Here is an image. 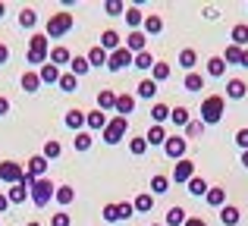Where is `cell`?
Masks as SVG:
<instances>
[{
  "label": "cell",
  "instance_id": "obj_63",
  "mask_svg": "<svg viewBox=\"0 0 248 226\" xmlns=\"http://www.w3.org/2000/svg\"><path fill=\"white\" fill-rule=\"evenodd\" d=\"M151 226H164V223H151Z\"/></svg>",
  "mask_w": 248,
  "mask_h": 226
},
{
  "label": "cell",
  "instance_id": "obj_38",
  "mask_svg": "<svg viewBox=\"0 0 248 226\" xmlns=\"http://www.w3.org/2000/svg\"><path fill=\"white\" fill-rule=\"evenodd\" d=\"M57 85H60V91H66V94H73L76 88H79V79H76L73 73H60V82H57Z\"/></svg>",
  "mask_w": 248,
  "mask_h": 226
},
{
  "label": "cell",
  "instance_id": "obj_34",
  "mask_svg": "<svg viewBox=\"0 0 248 226\" xmlns=\"http://www.w3.org/2000/svg\"><path fill=\"white\" fill-rule=\"evenodd\" d=\"M223 63H226V66H230V63H232V66H242V47L230 44V47L223 50Z\"/></svg>",
  "mask_w": 248,
  "mask_h": 226
},
{
  "label": "cell",
  "instance_id": "obj_7",
  "mask_svg": "<svg viewBox=\"0 0 248 226\" xmlns=\"http://www.w3.org/2000/svg\"><path fill=\"white\" fill-rule=\"evenodd\" d=\"M22 176H25V170L19 164H13V160H3V164H0V179H3V182L16 185V182H22Z\"/></svg>",
  "mask_w": 248,
  "mask_h": 226
},
{
  "label": "cell",
  "instance_id": "obj_50",
  "mask_svg": "<svg viewBox=\"0 0 248 226\" xmlns=\"http://www.w3.org/2000/svg\"><path fill=\"white\" fill-rule=\"evenodd\" d=\"M116 217H120V220H129V217H135V208L129 201H120L116 204Z\"/></svg>",
  "mask_w": 248,
  "mask_h": 226
},
{
  "label": "cell",
  "instance_id": "obj_9",
  "mask_svg": "<svg viewBox=\"0 0 248 226\" xmlns=\"http://www.w3.org/2000/svg\"><path fill=\"white\" fill-rule=\"evenodd\" d=\"M129 63H132V54H129L126 47H120V50H113V54H107V69L110 73H120V69H126Z\"/></svg>",
  "mask_w": 248,
  "mask_h": 226
},
{
  "label": "cell",
  "instance_id": "obj_33",
  "mask_svg": "<svg viewBox=\"0 0 248 226\" xmlns=\"http://www.w3.org/2000/svg\"><path fill=\"white\" fill-rule=\"evenodd\" d=\"M69 73H73L76 79H79V75H88L91 73L88 60H85V57H73V60H69Z\"/></svg>",
  "mask_w": 248,
  "mask_h": 226
},
{
  "label": "cell",
  "instance_id": "obj_15",
  "mask_svg": "<svg viewBox=\"0 0 248 226\" xmlns=\"http://www.w3.org/2000/svg\"><path fill=\"white\" fill-rule=\"evenodd\" d=\"M19 85H22V91L35 94L38 88H41V75H38L35 69H29V73H22V79H19Z\"/></svg>",
  "mask_w": 248,
  "mask_h": 226
},
{
  "label": "cell",
  "instance_id": "obj_60",
  "mask_svg": "<svg viewBox=\"0 0 248 226\" xmlns=\"http://www.w3.org/2000/svg\"><path fill=\"white\" fill-rule=\"evenodd\" d=\"M242 166H248V151H242Z\"/></svg>",
  "mask_w": 248,
  "mask_h": 226
},
{
  "label": "cell",
  "instance_id": "obj_48",
  "mask_svg": "<svg viewBox=\"0 0 248 226\" xmlns=\"http://www.w3.org/2000/svg\"><path fill=\"white\" fill-rule=\"evenodd\" d=\"M129 151H132L135 157H141V154L148 151V141H145V135H139V138H132V141H129Z\"/></svg>",
  "mask_w": 248,
  "mask_h": 226
},
{
  "label": "cell",
  "instance_id": "obj_30",
  "mask_svg": "<svg viewBox=\"0 0 248 226\" xmlns=\"http://www.w3.org/2000/svg\"><path fill=\"white\" fill-rule=\"evenodd\" d=\"M145 141H148V145H154V148L164 145V141H167V129L164 126H151V129H148V135H145Z\"/></svg>",
  "mask_w": 248,
  "mask_h": 226
},
{
  "label": "cell",
  "instance_id": "obj_40",
  "mask_svg": "<svg viewBox=\"0 0 248 226\" xmlns=\"http://www.w3.org/2000/svg\"><path fill=\"white\" fill-rule=\"evenodd\" d=\"M82 126H85V113H82V110H69V113H66V129L82 132Z\"/></svg>",
  "mask_w": 248,
  "mask_h": 226
},
{
  "label": "cell",
  "instance_id": "obj_13",
  "mask_svg": "<svg viewBox=\"0 0 248 226\" xmlns=\"http://www.w3.org/2000/svg\"><path fill=\"white\" fill-rule=\"evenodd\" d=\"M47 160H44V154H35V157H31L29 160V170H25V173H29V176L31 179H44V173H47Z\"/></svg>",
  "mask_w": 248,
  "mask_h": 226
},
{
  "label": "cell",
  "instance_id": "obj_5",
  "mask_svg": "<svg viewBox=\"0 0 248 226\" xmlns=\"http://www.w3.org/2000/svg\"><path fill=\"white\" fill-rule=\"evenodd\" d=\"M126 129H129V120L126 116H113V120H107V126H104V141L107 145H120L123 138H126Z\"/></svg>",
  "mask_w": 248,
  "mask_h": 226
},
{
  "label": "cell",
  "instance_id": "obj_21",
  "mask_svg": "<svg viewBox=\"0 0 248 226\" xmlns=\"http://www.w3.org/2000/svg\"><path fill=\"white\" fill-rule=\"evenodd\" d=\"M132 110H135V98L132 94H116V116H126L129 120Z\"/></svg>",
  "mask_w": 248,
  "mask_h": 226
},
{
  "label": "cell",
  "instance_id": "obj_39",
  "mask_svg": "<svg viewBox=\"0 0 248 226\" xmlns=\"http://www.w3.org/2000/svg\"><path fill=\"white\" fill-rule=\"evenodd\" d=\"M132 208H135V214H148L154 208V195H135Z\"/></svg>",
  "mask_w": 248,
  "mask_h": 226
},
{
  "label": "cell",
  "instance_id": "obj_10",
  "mask_svg": "<svg viewBox=\"0 0 248 226\" xmlns=\"http://www.w3.org/2000/svg\"><path fill=\"white\" fill-rule=\"evenodd\" d=\"M195 176V164L192 160H176V166H173V182H179V185H188V179Z\"/></svg>",
  "mask_w": 248,
  "mask_h": 226
},
{
  "label": "cell",
  "instance_id": "obj_53",
  "mask_svg": "<svg viewBox=\"0 0 248 226\" xmlns=\"http://www.w3.org/2000/svg\"><path fill=\"white\" fill-rule=\"evenodd\" d=\"M236 145L242 148V151H248V129H239L236 132Z\"/></svg>",
  "mask_w": 248,
  "mask_h": 226
},
{
  "label": "cell",
  "instance_id": "obj_25",
  "mask_svg": "<svg viewBox=\"0 0 248 226\" xmlns=\"http://www.w3.org/2000/svg\"><path fill=\"white\" fill-rule=\"evenodd\" d=\"M6 198H10V204H25L29 201V189H25L22 182H16L10 192H6Z\"/></svg>",
  "mask_w": 248,
  "mask_h": 226
},
{
  "label": "cell",
  "instance_id": "obj_52",
  "mask_svg": "<svg viewBox=\"0 0 248 226\" xmlns=\"http://www.w3.org/2000/svg\"><path fill=\"white\" fill-rule=\"evenodd\" d=\"M50 226H73V220H69V214H54L50 217Z\"/></svg>",
  "mask_w": 248,
  "mask_h": 226
},
{
  "label": "cell",
  "instance_id": "obj_6",
  "mask_svg": "<svg viewBox=\"0 0 248 226\" xmlns=\"http://www.w3.org/2000/svg\"><path fill=\"white\" fill-rule=\"evenodd\" d=\"M186 151H188V141L182 138V135H167L164 154H167L170 160H182V157H186Z\"/></svg>",
  "mask_w": 248,
  "mask_h": 226
},
{
  "label": "cell",
  "instance_id": "obj_36",
  "mask_svg": "<svg viewBox=\"0 0 248 226\" xmlns=\"http://www.w3.org/2000/svg\"><path fill=\"white\" fill-rule=\"evenodd\" d=\"M151 120H154V126H164V122L170 120V107H167V104H160V101H157V104L151 107Z\"/></svg>",
  "mask_w": 248,
  "mask_h": 226
},
{
  "label": "cell",
  "instance_id": "obj_42",
  "mask_svg": "<svg viewBox=\"0 0 248 226\" xmlns=\"http://www.w3.org/2000/svg\"><path fill=\"white\" fill-rule=\"evenodd\" d=\"M167 192H170V176H160L157 173L151 179V195H167Z\"/></svg>",
  "mask_w": 248,
  "mask_h": 226
},
{
  "label": "cell",
  "instance_id": "obj_59",
  "mask_svg": "<svg viewBox=\"0 0 248 226\" xmlns=\"http://www.w3.org/2000/svg\"><path fill=\"white\" fill-rule=\"evenodd\" d=\"M242 66H245V69H248V47H245V50H242Z\"/></svg>",
  "mask_w": 248,
  "mask_h": 226
},
{
  "label": "cell",
  "instance_id": "obj_27",
  "mask_svg": "<svg viewBox=\"0 0 248 226\" xmlns=\"http://www.w3.org/2000/svg\"><path fill=\"white\" fill-rule=\"evenodd\" d=\"M170 120H173L179 129H186L188 122H192V113H188V107H173V110H170Z\"/></svg>",
  "mask_w": 248,
  "mask_h": 226
},
{
  "label": "cell",
  "instance_id": "obj_47",
  "mask_svg": "<svg viewBox=\"0 0 248 226\" xmlns=\"http://www.w3.org/2000/svg\"><path fill=\"white\" fill-rule=\"evenodd\" d=\"M60 154H63L60 141H47V145H44V160H47V164H50V160H57Z\"/></svg>",
  "mask_w": 248,
  "mask_h": 226
},
{
  "label": "cell",
  "instance_id": "obj_51",
  "mask_svg": "<svg viewBox=\"0 0 248 226\" xmlns=\"http://www.w3.org/2000/svg\"><path fill=\"white\" fill-rule=\"evenodd\" d=\"M201 132H204V122H201V120H198V122H188V126H186V135H188V138H198Z\"/></svg>",
  "mask_w": 248,
  "mask_h": 226
},
{
  "label": "cell",
  "instance_id": "obj_26",
  "mask_svg": "<svg viewBox=\"0 0 248 226\" xmlns=\"http://www.w3.org/2000/svg\"><path fill=\"white\" fill-rule=\"evenodd\" d=\"M195 63H198V50L195 47H182L179 50V66L182 69H195Z\"/></svg>",
  "mask_w": 248,
  "mask_h": 226
},
{
  "label": "cell",
  "instance_id": "obj_46",
  "mask_svg": "<svg viewBox=\"0 0 248 226\" xmlns=\"http://www.w3.org/2000/svg\"><path fill=\"white\" fill-rule=\"evenodd\" d=\"M151 79L157 82V85H160V82H167V79H170V66H167V63H154V69H151Z\"/></svg>",
  "mask_w": 248,
  "mask_h": 226
},
{
  "label": "cell",
  "instance_id": "obj_31",
  "mask_svg": "<svg viewBox=\"0 0 248 226\" xmlns=\"http://www.w3.org/2000/svg\"><path fill=\"white\" fill-rule=\"evenodd\" d=\"M54 198H57V204H63V208H69V204L76 201V189H69V185H60V189L54 192Z\"/></svg>",
  "mask_w": 248,
  "mask_h": 226
},
{
  "label": "cell",
  "instance_id": "obj_61",
  "mask_svg": "<svg viewBox=\"0 0 248 226\" xmlns=\"http://www.w3.org/2000/svg\"><path fill=\"white\" fill-rule=\"evenodd\" d=\"M3 13H6V6H3V3H0V16H3Z\"/></svg>",
  "mask_w": 248,
  "mask_h": 226
},
{
  "label": "cell",
  "instance_id": "obj_22",
  "mask_svg": "<svg viewBox=\"0 0 248 226\" xmlns=\"http://www.w3.org/2000/svg\"><path fill=\"white\" fill-rule=\"evenodd\" d=\"M38 75H41V85H57V82H60V69H57L54 63H44Z\"/></svg>",
  "mask_w": 248,
  "mask_h": 226
},
{
  "label": "cell",
  "instance_id": "obj_57",
  "mask_svg": "<svg viewBox=\"0 0 248 226\" xmlns=\"http://www.w3.org/2000/svg\"><path fill=\"white\" fill-rule=\"evenodd\" d=\"M6 113H10V101L0 98V116H6Z\"/></svg>",
  "mask_w": 248,
  "mask_h": 226
},
{
  "label": "cell",
  "instance_id": "obj_43",
  "mask_svg": "<svg viewBox=\"0 0 248 226\" xmlns=\"http://www.w3.org/2000/svg\"><path fill=\"white\" fill-rule=\"evenodd\" d=\"M154 63H157V60H154L148 50H145V54H135V57H132V66H135V69H154Z\"/></svg>",
  "mask_w": 248,
  "mask_h": 226
},
{
  "label": "cell",
  "instance_id": "obj_14",
  "mask_svg": "<svg viewBox=\"0 0 248 226\" xmlns=\"http://www.w3.org/2000/svg\"><path fill=\"white\" fill-rule=\"evenodd\" d=\"M47 60H50V63H54V66H57V69H60V66H66V63H69V60H73V54H69V50H66V47H63V44H57V47H50V54H47Z\"/></svg>",
  "mask_w": 248,
  "mask_h": 226
},
{
  "label": "cell",
  "instance_id": "obj_56",
  "mask_svg": "<svg viewBox=\"0 0 248 226\" xmlns=\"http://www.w3.org/2000/svg\"><path fill=\"white\" fill-rule=\"evenodd\" d=\"M182 226H207V220H201V217H188Z\"/></svg>",
  "mask_w": 248,
  "mask_h": 226
},
{
  "label": "cell",
  "instance_id": "obj_24",
  "mask_svg": "<svg viewBox=\"0 0 248 226\" xmlns=\"http://www.w3.org/2000/svg\"><path fill=\"white\" fill-rule=\"evenodd\" d=\"M101 47L107 50V54H113V50H120V47H123V44H120V35H116L113 29H107V31L101 35Z\"/></svg>",
  "mask_w": 248,
  "mask_h": 226
},
{
  "label": "cell",
  "instance_id": "obj_1",
  "mask_svg": "<svg viewBox=\"0 0 248 226\" xmlns=\"http://www.w3.org/2000/svg\"><path fill=\"white\" fill-rule=\"evenodd\" d=\"M223 110H226V98L223 94H207L201 101V122L204 126H217L223 120Z\"/></svg>",
  "mask_w": 248,
  "mask_h": 226
},
{
  "label": "cell",
  "instance_id": "obj_44",
  "mask_svg": "<svg viewBox=\"0 0 248 226\" xmlns=\"http://www.w3.org/2000/svg\"><path fill=\"white\" fill-rule=\"evenodd\" d=\"M73 148H76V151H88V148H91V132H85V129H82V132H76Z\"/></svg>",
  "mask_w": 248,
  "mask_h": 226
},
{
  "label": "cell",
  "instance_id": "obj_55",
  "mask_svg": "<svg viewBox=\"0 0 248 226\" xmlns=\"http://www.w3.org/2000/svg\"><path fill=\"white\" fill-rule=\"evenodd\" d=\"M3 63H10V47L0 44V66H3Z\"/></svg>",
  "mask_w": 248,
  "mask_h": 226
},
{
  "label": "cell",
  "instance_id": "obj_11",
  "mask_svg": "<svg viewBox=\"0 0 248 226\" xmlns=\"http://www.w3.org/2000/svg\"><path fill=\"white\" fill-rule=\"evenodd\" d=\"M248 94V85L242 79H230L226 82V88H223V98H232V101H242Z\"/></svg>",
  "mask_w": 248,
  "mask_h": 226
},
{
  "label": "cell",
  "instance_id": "obj_54",
  "mask_svg": "<svg viewBox=\"0 0 248 226\" xmlns=\"http://www.w3.org/2000/svg\"><path fill=\"white\" fill-rule=\"evenodd\" d=\"M104 220H107V223L120 220V217H116V204H107V208H104Z\"/></svg>",
  "mask_w": 248,
  "mask_h": 226
},
{
  "label": "cell",
  "instance_id": "obj_3",
  "mask_svg": "<svg viewBox=\"0 0 248 226\" xmlns=\"http://www.w3.org/2000/svg\"><path fill=\"white\" fill-rule=\"evenodd\" d=\"M47 54H50L47 35H31L29 38V63L31 66H44V63H47Z\"/></svg>",
  "mask_w": 248,
  "mask_h": 226
},
{
  "label": "cell",
  "instance_id": "obj_20",
  "mask_svg": "<svg viewBox=\"0 0 248 226\" xmlns=\"http://www.w3.org/2000/svg\"><path fill=\"white\" fill-rule=\"evenodd\" d=\"M97 110H101V113H107V110H116V91L104 88V91L97 94Z\"/></svg>",
  "mask_w": 248,
  "mask_h": 226
},
{
  "label": "cell",
  "instance_id": "obj_45",
  "mask_svg": "<svg viewBox=\"0 0 248 226\" xmlns=\"http://www.w3.org/2000/svg\"><path fill=\"white\" fill-rule=\"evenodd\" d=\"M19 25H22V29H35L38 25V13L35 10H22L19 13Z\"/></svg>",
  "mask_w": 248,
  "mask_h": 226
},
{
  "label": "cell",
  "instance_id": "obj_2",
  "mask_svg": "<svg viewBox=\"0 0 248 226\" xmlns=\"http://www.w3.org/2000/svg\"><path fill=\"white\" fill-rule=\"evenodd\" d=\"M54 192H57V185L44 176V179H35V185L29 189V198L35 201V208H47V204L54 201Z\"/></svg>",
  "mask_w": 248,
  "mask_h": 226
},
{
  "label": "cell",
  "instance_id": "obj_62",
  "mask_svg": "<svg viewBox=\"0 0 248 226\" xmlns=\"http://www.w3.org/2000/svg\"><path fill=\"white\" fill-rule=\"evenodd\" d=\"M29 226H38V223H35V220H31V223H29Z\"/></svg>",
  "mask_w": 248,
  "mask_h": 226
},
{
  "label": "cell",
  "instance_id": "obj_17",
  "mask_svg": "<svg viewBox=\"0 0 248 226\" xmlns=\"http://www.w3.org/2000/svg\"><path fill=\"white\" fill-rule=\"evenodd\" d=\"M123 16H126V25H129L132 31H139L141 22H145V13H141L139 6H126V13H123Z\"/></svg>",
  "mask_w": 248,
  "mask_h": 226
},
{
  "label": "cell",
  "instance_id": "obj_32",
  "mask_svg": "<svg viewBox=\"0 0 248 226\" xmlns=\"http://www.w3.org/2000/svg\"><path fill=\"white\" fill-rule=\"evenodd\" d=\"M186 220H188V214H186L182 208H170V211H167V220H164V226H182Z\"/></svg>",
  "mask_w": 248,
  "mask_h": 226
},
{
  "label": "cell",
  "instance_id": "obj_29",
  "mask_svg": "<svg viewBox=\"0 0 248 226\" xmlns=\"http://www.w3.org/2000/svg\"><path fill=\"white\" fill-rule=\"evenodd\" d=\"M182 88H186V91H192V94H198L201 88H204V75L188 73V75H186V82H182Z\"/></svg>",
  "mask_w": 248,
  "mask_h": 226
},
{
  "label": "cell",
  "instance_id": "obj_23",
  "mask_svg": "<svg viewBox=\"0 0 248 226\" xmlns=\"http://www.w3.org/2000/svg\"><path fill=\"white\" fill-rule=\"evenodd\" d=\"M141 31H145L148 38H151V35H160V31H164V19H160V16H145Z\"/></svg>",
  "mask_w": 248,
  "mask_h": 226
},
{
  "label": "cell",
  "instance_id": "obj_58",
  "mask_svg": "<svg viewBox=\"0 0 248 226\" xmlns=\"http://www.w3.org/2000/svg\"><path fill=\"white\" fill-rule=\"evenodd\" d=\"M6 208H10V198H6V195H3V192H0V214H3V211H6Z\"/></svg>",
  "mask_w": 248,
  "mask_h": 226
},
{
  "label": "cell",
  "instance_id": "obj_12",
  "mask_svg": "<svg viewBox=\"0 0 248 226\" xmlns=\"http://www.w3.org/2000/svg\"><path fill=\"white\" fill-rule=\"evenodd\" d=\"M239 220H242V211L236 204H223L220 208V223L223 226H239Z\"/></svg>",
  "mask_w": 248,
  "mask_h": 226
},
{
  "label": "cell",
  "instance_id": "obj_41",
  "mask_svg": "<svg viewBox=\"0 0 248 226\" xmlns=\"http://www.w3.org/2000/svg\"><path fill=\"white\" fill-rule=\"evenodd\" d=\"M207 204H211V208H223L226 204V189H207Z\"/></svg>",
  "mask_w": 248,
  "mask_h": 226
},
{
  "label": "cell",
  "instance_id": "obj_49",
  "mask_svg": "<svg viewBox=\"0 0 248 226\" xmlns=\"http://www.w3.org/2000/svg\"><path fill=\"white\" fill-rule=\"evenodd\" d=\"M104 10H107V16H123V13H126V6H123V0H107V3H104Z\"/></svg>",
  "mask_w": 248,
  "mask_h": 226
},
{
  "label": "cell",
  "instance_id": "obj_8",
  "mask_svg": "<svg viewBox=\"0 0 248 226\" xmlns=\"http://www.w3.org/2000/svg\"><path fill=\"white\" fill-rule=\"evenodd\" d=\"M123 47H126L129 50V54H145V50H148V35H145V31H129V38H126V44H123Z\"/></svg>",
  "mask_w": 248,
  "mask_h": 226
},
{
  "label": "cell",
  "instance_id": "obj_35",
  "mask_svg": "<svg viewBox=\"0 0 248 226\" xmlns=\"http://www.w3.org/2000/svg\"><path fill=\"white\" fill-rule=\"evenodd\" d=\"M223 73H226L223 57H211V60H207V75H211V79H220Z\"/></svg>",
  "mask_w": 248,
  "mask_h": 226
},
{
  "label": "cell",
  "instance_id": "obj_28",
  "mask_svg": "<svg viewBox=\"0 0 248 226\" xmlns=\"http://www.w3.org/2000/svg\"><path fill=\"white\" fill-rule=\"evenodd\" d=\"M85 60H88V66H107V50L97 44V47L88 50V57H85Z\"/></svg>",
  "mask_w": 248,
  "mask_h": 226
},
{
  "label": "cell",
  "instance_id": "obj_19",
  "mask_svg": "<svg viewBox=\"0 0 248 226\" xmlns=\"http://www.w3.org/2000/svg\"><path fill=\"white\" fill-rule=\"evenodd\" d=\"M230 38H232V41L230 44H236V47H248V25L245 22H239V25H232V31H230Z\"/></svg>",
  "mask_w": 248,
  "mask_h": 226
},
{
  "label": "cell",
  "instance_id": "obj_18",
  "mask_svg": "<svg viewBox=\"0 0 248 226\" xmlns=\"http://www.w3.org/2000/svg\"><path fill=\"white\" fill-rule=\"evenodd\" d=\"M135 94H139V98H145V101L157 98V82H154V79H141L139 85H135Z\"/></svg>",
  "mask_w": 248,
  "mask_h": 226
},
{
  "label": "cell",
  "instance_id": "obj_16",
  "mask_svg": "<svg viewBox=\"0 0 248 226\" xmlns=\"http://www.w3.org/2000/svg\"><path fill=\"white\" fill-rule=\"evenodd\" d=\"M85 126H88L91 132H104V126H107V113H101V110L85 113Z\"/></svg>",
  "mask_w": 248,
  "mask_h": 226
},
{
  "label": "cell",
  "instance_id": "obj_4",
  "mask_svg": "<svg viewBox=\"0 0 248 226\" xmlns=\"http://www.w3.org/2000/svg\"><path fill=\"white\" fill-rule=\"evenodd\" d=\"M69 29H73V13H54V16L47 19L44 35H47V41H50V38H63Z\"/></svg>",
  "mask_w": 248,
  "mask_h": 226
},
{
  "label": "cell",
  "instance_id": "obj_37",
  "mask_svg": "<svg viewBox=\"0 0 248 226\" xmlns=\"http://www.w3.org/2000/svg\"><path fill=\"white\" fill-rule=\"evenodd\" d=\"M188 195L204 198V195H207V182H204L201 176H192V179H188Z\"/></svg>",
  "mask_w": 248,
  "mask_h": 226
}]
</instances>
